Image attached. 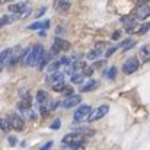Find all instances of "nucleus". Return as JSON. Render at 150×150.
Wrapping results in <instances>:
<instances>
[{"mask_svg": "<svg viewBox=\"0 0 150 150\" xmlns=\"http://www.w3.org/2000/svg\"><path fill=\"white\" fill-rule=\"evenodd\" d=\"M44 47L42 45H34V47H31L29 51H28V57H26V66H29V67H35V66H38L40 64V61H41V58H42V55H44Z\"/></svg>", "mask_w": 150, "mask_h": 150, "instance_id": "f257e3e1", "label": "nucleus"}, {"mask_svg": "<svg viewBox=\"0 0 150 150\" xmlns=\"http://www.w3.org/2000/svg\"><path fill=\"white\" fill-rule=\"evenodd\" d=\"M63 143L64 144H69L70 147H79V146H83L85 143V136L82 133H71V134H66L63 137Z\"/></svg>", "mask_w": 150, "mask_h": 150, "instance_id": "f03ea898", "label": "nucleus"}, {"mask_svg": "<svg viewBox=\"0 0 150 150\" xmlns=\"http://www.w3.org/2000/svg\"><path fill=\"white\" fill-rule=\"evenodd\" d=\"M9 13H13V15H19L21 18H25V16H28L31 12V9H29V3H26V1H21V3H13V4H10L9 6Z\"/></svg>", "mask_w": 150, "mask_h": 150, "instance_id": "7ed1b4c3", "label": "nucleus"}, {"mask_svg": "<svg viewBox=\"0 0 150 150\" xmlns=\"http://www.w3.org/2000/svg\"><path fill=\"white\" fill-rule=\"evenodd\" d=\"M7 127H10L15 131H22L25 127V122H23L22 117H19L18 114H9L7 115Z\"/></svg>", "mask_w": 150, "mask_h": 150, "instance_id": "20e7f679", "label": "nucleus"}, {"mask_svg": "<svg viewBox=\"0 0 150 150\" xmlns=\"http://www.w3.org/2000/svg\"><path fill=\"white\" fill-rule=\"evenodd\" d=\"M139 67H140L139 58L130 57L127 61H124V64H122V71H124L125 74H133V73H136V71L139 70Z\"/></svg>", "mask_w": 150, "mask_h": 150, "instance_id": "39448f33", "label": "nucleus"}, {"mask_svg": "<svg viewBox=\"0 0 150 150\" xmlns=\"http://www.w3.org/2000/svg\"><path fill=\"white\" fill-rule=\"evenodd\" d=\"M91 112H92V108L89 105H80L76 109V112H74V121H85V120H88Z\"/></svg>", "mask_w": 150, "mask_h": 150, "instance_id": "423d86ee", "label": "nucleus"}, {"mask_svg": "<svg viewBox=\"0 0 150 150\" xmlns=\"http://www.w3.org/2000/svg\"><path fill=\"white\" fill-rule=\"evenodd\" d=\"M108 111H109V106H108V105H100V106H98L95 111L91 112V115H89L88 120H89L91 122H95V121H98L100 118H103V117L108 114Z\"/></svg>", "mask_w": 150, "mask_h": 150, "instance_id": "0eeeda50", "label": "nucleus"}, {"mask_svg": "<svg viewBox=\"0 0 150 150\" xmlns=\"http://www.w3.org/2000/svg\"><path fill=\"white\" fill-rule=\"evenodd\" d=\"M69 48H70V42H67V41H64V40L55 37L54 44H52V48H51V54L55 55V54H58L60 51H67Z\"/></svg>", "mask_w": 150, "mask_h": 150, "instance_id": "6e6552de", "label": "nucleus"}, {"mask_svg": "<svg viewBox=\"0 0 150 150\" xmlns=\"http://www.w3.org/2000/svg\"><path fill=\"white\" fill-rule=\"evenodd\" d=\"M106 45H108L106 42H98L93 50H91L88 52V58L89 60H98V58H100L103 55V51L106 48Z\"/></svg>", "mask_w": 150, "mask_h": 150, "instance_id": "1a4fd4ad", "label": "nucleus"}, {"mask_svg": "<svg viewBox=\"0 0 150 150\" xmlns=\"http://www.w3.org/2000/svg\"><path fill=\"white\" fill-rule=\"evenodd\" d=\"M82 102V96L80 95H69L66 99L61 102V105H63V108H73V106H77L79 103Z\"/></svg>", "mask_w": 150, "mask_h": 150, "instance_id": "9d476101", "label": "nucleus"}, {"mask_svg": "<svg viewBox=\"0 0 150 150\" xmlns=\"http://www.w3.org/2000/svg\"><path fill=\"white\" fill-rule=\"evenodd\" d=\"M22 47H15L12 52H10V57H9V64H10V67H15L16 64H18V61H21V57H22Z\"/></svg>", "mask_w": 150, "mask_h": 150, "instance_id": "9b49d317", "label": "nucleus"}, {"mask_svg": "<svg viewBox=\"0 0 150 150\" xmlns=\"http://www.w3.org/2000/svg\"><path fill=\"white\" fill-rule=\"evenodd\" d=\"M150 16V6L149 4H142L139 6V9L136 10V18L139 21H144Z\"/></svg>", "mask_w": 150, "mask_h": 150, "instance_id": "f8f14e48", "label": "nucleus"}, {"mask_svg": "<svg viewBox=\"0 0 150 150\" xmlns=\"http://www.w3.org/2000/svg\"><path fill=\"white\" fill-rule=\"evenodd\" d=\"M54 6L60 12H69L71 7V3L69 0H54Z\"/></svg>", "mask_w": 150, "mask_h": 150, "instance_id": "ddd939ff", "label": "nucleus"}, {"mask_svg": "<svg viewBox=\"0 0 150 150\" xmlns=\"http://www.w3.org/2000/svg\"><path fill=\"white\" fill-rule=\"evenodd\" d=\"M96 88H99V80L92 79V80H89L86 85H83V86L80 88V92H92V91H95Z\"/></svg>", "mask_w": 150, "mask_h": 150, "instance_id": "4468645a", "label": "nucleus"}, {"mask_svg": "<svg viewBox=\"0 0 150 150\" xmlns=\"http://www.w3.org/2000/svg\"><path fill=\"white\" fill-rule=\"evenodd\" d=\"M51 60H52V54H51V51L44 52V55H42V58H41V61H40V64H38V69H40V70H45V67L51 63Z\"/></svg>", "mask_w": 150, "mask_h": 150, "instance_id": "2eb2a0df", "label": "nucleus"}, {"mask_svg": "<svg viewBox=\"0 0 150 150\" xmlns=\"http://www.w3.org/2000/svg\"><path fill=\"white\" fill-rule=\"evenodd\" d=\"M50 19H45V21H40V22H34L31 25H28V29H47L50 26Z\"/></svg>", "mask_w": 150, "mask_h": 150, "instance_id": "dca6fc26", "label": "nucleus"}, {"mask_svg": "<svg viewBox=\"0 0 150 150\" xmlns=\"http://www.w3.org/2000/svg\"><path fill=\"white\" fill-rule=\"evenodd\" d=\"M10 52H12V48H4V50L0 52V71L3 70L4 64L9 61V57H10Z\"/></svg>", "mask_w": 150, "mask_h": 150, "instance_id": "f3484780", "label": "nucleus"}, {"mask_svg": "<svg viewBox=\"0 0 150 150\" xmlns=\"http://www.w3.org/2000/svg\"><path fill=\"white\" fill-rule=\"evenodd\" d=\"M139 55H140V58H142V61L143 63H149L150 61V45H143L142 48H140V52H139Z\"/></svg>", "mask_w": 150, "mask_h": 150, "instance_id": "a211bd4d", "label": "nucleus"}, {"mask_svg": "<svg viewBox=\"0 0 150 150\" xmlns=\"http://www.w3.org/2000/svg\"><path fill=\"white\" fill-rule=\"evenodd\" d=\"M31 102H32V100H31V96H29V95H25V98H22V100L19 102V105H18V106H19V109L26 111V109H29V108H31V105H32Z\"/></svg>", "mask_w": 150, "mask_h": 150, "instance_id": "6ab92c4d", "label": "nucleus"}, {"mask_svg": "<svg viewBox=\"0 0 150 150\" xmlns=\"http://www.w3.org/2000/svg\"><path fill=\"white\" fill-rule=\"evenodd\" d=\"M63 79H64V74H63V73H60V71L57 70V71H52V74H51L47 80H48V83H51V82L58 83V82H63ZM54 83H52V85H54Z\"/></svg>", "mask_w": 150, "mask_h": 150, "instance_id": "aec40b11", "label": "nucleus"}, {"mask_svg": "<svg viewBox=\"0 0 150 150\" xmlns=\"http://www.w3.org/2000/svg\"><path fill=\"white\" fill-rule=\"evenodd\" d=\"M122 23H124V26H125V29L128 31V32H133L136 28V22H134V19H130V18H127V19H122Z\"/></svg>", "mask_w": 150, "mask_h": 150, "instance_id": "412c9836", "label": "nucleus"}, {"mask_svg": "<svg viewBox=\"0 0 150 150\" xmlns=\"http://www.w3.org/2000/svg\"><path fill=\"white\" fill-rule=\"evenodd\" d=\"M83 79H85L83 73H73V74H71V82H73L74 85H80V83H83Z\"/></svg>", "mask_w": 150, "mask_h": 150, "instance_id": "4be33fe9", "label": "nucleus"}, {"mask_svg": "<svg viewBox=\"0 0 150 150\" xmlns=\"http://www.w3.org/2000/svg\"><path fill=\"white\" fill-rule=\"evenodd\" d=\"M45 100H47V92L45 91H38V93H37V102L40 105H44Z\"/></svg>", "mask_w": 150, "mask_h": 150, "instance_id": "5701e85b", "label": "nucleus"}, {"mask_svg": "<svg viewBox=\"0 0 150 150\" xmlns=\"http://www.w3.org/2000/svg\"><path fill=\"white\" fill-rule=\"evenodd\" d=\"M60 66H61V63H60V61H52V63H50V64L47 66V69H45V70H48V71L52 73V71H57Z\"/></svg>", "mask_w": 150, "mask_h": 150, "instance_id": "b1692460", "label": "nucleus"}, {"mask_svg": "<svg viewBox=\"0 0 150 150\" xmlns=\"http://www.w3.org/2000/svg\"><path fill=\"white\" fill-rule=\"evenodd\" d=\"M136 42L133 41V40H127V41H124V42H121L120 45H121V48L124 51H127V50H130V48H133V45H134Z\"/></svg>", "mask_w": 150, "mask_h": 150, "instance_id": "393cba45", "label": "nucleus"}, {"mask_svg": "<svg viewBox=\"0 0 150 150\" xmlns=\"http://www.w3.org/2000/svg\"><path fill=\"white\" fill-rule=\"evenodd\" d=\"M149 29H150V22H146V23H143V25L137 29V34H139V35H144Z\"/></svg>", "mask_w": 150, "mask_h": 150, "instance_id": "a878e982", "label": "nucleus"}, {"mask_svg": "<svg viewBox=\"0 0 150 150\" xmlns=\"http://www.w3.org/2000/svg\"><path fill=\"white\" fill-rule=\"evenodd\" d=\"M106 77L111 79V80L115 79V77H117V67H111V69L106 71Z\"/></svg>", "mask_w": 150, "mask_h": 150, "instance_id": "bb28decb", "label": "nucleus"}, {"mask_svg": "<svg viewBox=\"0 0 150 150\" xmlns=\"http://www.w3.org/2000/svg\"><path fill=\"white\" fill-rule=\"evenodd\" d=\"M82 73H83V76H92L93 69H92L91 66H85V67H83V70H82Z\"/></svg>", "mask_w": 150, "mask_h": 150, "instance_id": "cd10ccee", "label": "nucleus"}, {"mask_svg": "<svg viewBox=\"0 0 150 150\" xmlns=\"http://www.w3.org/2000/svg\"><path fill=\"white\" fill-rule=\"evenodd\" d=\"M60 93H64V95H67V96H69V95H73V88L64 85V88H63V91H61Z\"/></svg>", "mask_w": 150, "mask_h": 150, "instance_id": "c85d7f7f", "label": "nucleus"}, {"mask_svg": "<svg viewBox=\"0 0 150 150\" xmlns=\"http://www.w3.org/2000/svg\"><path fill=\"white\" fill-rule=\"evenodd\" d=\"M63 88H64V82H58V83H54V85H52V89H54L55 92H61Z\"/></svg>", "mask_w": 150, "mask_h": 150, "instance_id": "c756f323", "label": "nucleus"}, {"mask_svg": "<svg viewBox=\"0 0 150 150\" xmlns=\"http://www.w3.org/2000/svg\"><path fill=\"white\" fill-rule=\"evenodd\" d=\"M117 48H118L117 45H115V47H111V48H108V51L105 52V57H111V55H112V54L117 51Z\"/></svg>", "mask_w": 150, "mask_h": 150, "instance_id": "7c9ffc66", "label": "nucleus"}, {"mask_svg": "<svg viewBox=\"0 0 150 150\" xmlns=\"http://www.w3.org/2000/svg\"><path fill=\"white\" fill-rule=\"evenodd\" d=\"M60 125H61V121H60V120H55V121L51 124V128H52V130H58Z\"/></svg>", "mask_w": 150, "mask_h": 150, "instance_id": "2f4dec72", "label": "nucleus"}, {"mask_svg": "<svg viewBox=\"0 0 150 150\" xmlns=\"http://www.w3.org/2000/svg\"><path fill=\"white\" fill-rule=\"evenodd\" d=\"M120 37H121V32H120V31H115V32H112V35H111L112 40H120Z\"/></svg>", "mask_w": 150, "mask_h": 150, "instance_id": "473e14b6", "label": "nucleus"}, {"mask_svg": "<svg viewBox=\"0 0 150 150\" xmlns=\"http://www.w3.org/2000/svg\"><path fill=\"white\" fill-rule=\"evenodd\" d=\"M0 128H1L3 131H6V130L9 128V127H7V124H6V122H4V121L1 120V118H0Z\"/></svg>", "mask_w": 150, "mask_h": 150, "instance_id": "72a5a7b5", "label": "nucleus"}, {"mask_svg": "<svg viewBox=\"0 0 150 150\" xmlns=\"http://www.w3.org/2000/svg\"><path fill=\"white\" fill-rule=\"evenodd\" d=\"M45 10H47V7H41V9H40V12H38V13H37L35 16H37V18H40V16H42V15L45 13Z\"/></svg>", "mask_w": 150, "mask_h": 150, "instance_id": "f704fd0d", "label": "nucleus"}, {"mask_svg": "<svg viewBox=\"0 0 150 150\" xmlns=\"http://www.w3.org/2000/svg\"><path fill=\"white\" fill-rule=\"evenodd\" d=\"M51 146H52V142H48L47 144H44V146L41 147V150H50V149H51Z\"/></svg>", "mask_w": 150, "mask_h": 150, "instance_id": "c9c22d12", "label": "nucleus"}, {"mask_svg": "<svg viewBox=\"0 0 150 150\" xmlns=\"http://www.w3.org/2000/svg\"><path fill=\"white\" fill-rule=\"evenodd\" d=\"M9 143H10V146H15L16 144V137H9Z\"/></svg>", "mask_w": 150, "mask_h": 150, "instance_id": "e433bc0d", "label": "nucleus"}, {"mask_svg": "<svg viewBox=\"0 0 150 150\" xmlns=\"http://www.w3.org/2000/svg\"><path fill=\"white\" fill-rule=\"evenodd\" d=\"M40 37H45V31H44V29H41V32H40Z\"/></svg>", "mask_w": 150, "mask_h": 150, "instance_id": "4c0bfd02", "label": "nucleus"}, {"mask_svg": "<svg viewBox=\"0 0 150 150\" xmlns=\"http://www.w3.org/2000/svg\"><path fill=\"white\" fill-rule=\"evenodd\" d=\"M9 1H12V0H0V4H4V3H9Z\"/></svg>", "mask_w": 150, "mask_h": 150, "instance_id": "58836bf2", "label": "nucleus"}, {"mask_svg": "<svg viewBox=\"0 0 150 150\" xmlns=\"http://www.w3.org/2000/svg\"><path fill=\"white\" fill-rule=\"evenodd\" d=\"M74 150H85V149H83L82 146H79V147H74Z\"/></svg>", "mask_w": 150, "mask_h": 150, "instance_id": "ea45409f", "label": "nucleus"}]
</instances>
